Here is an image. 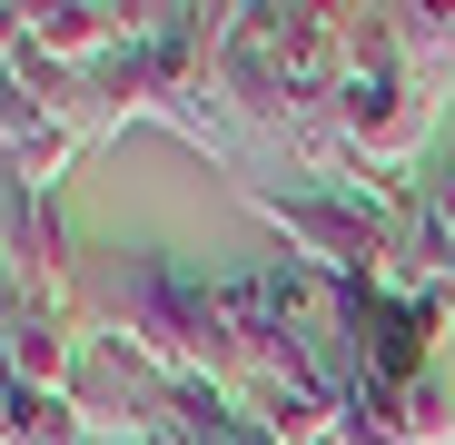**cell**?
<instances>
[{
	"label": "cell",
	"instance_id": "1",
	"mask_svg": "<svg viewBox=\"0 0 455 445\" xmlns=\"http://www.w3.org/2000/svg\"><path fill=\"white\" fill-rule=\"evenodd\" d=\"M80 337H90V258L60 228V198H11L0 218V386L69 396Z\"/></svg>",
	"mask_w": 455,
	"mask_h": 445
},
{
	"label": "cell",
	"instance_id": "2",
	"mask_svg": "<svg viewBox=\"0 0 455 445\" xmlns=\"http://www.w3.org/2000/svg\"><path fill=\"white\" fill-rule=\"evenodd\" d=\"M426 139H435V80L396 60L387 11H356L347 0V80H337V148L356 159V179L416 198L406 179L426 169Z\"/></svg>",
	"mask_w": 455,
	"mask_h": 445
},
{
	"label": "cell",
	"instance_id": "3",
	"mask_svg": "<svg viewBox=\"0 0 455 445\" xmlns=\"http://www.w3.org/2000/svg\"><path fill=\"white\" fill-rule=\"evenodd\" d=\"M238 198L297 248V267H317L337 287H406L416 198H396V188H277V179H248Z\"/></svg>",
	"mask_w": 455,
	"mask_h": 445
},
{
	"label": "cell",
	"instance_id": "4",
	"mask_svg": "<svg viewBox=\"0 0 455 445\" xmlns=\"http://www.w3.org/2000/svg\"><path fill=\"white\" fill-rule=\"evenodd\" d=\"M218 30L228 11H198V0H159L139 11V60H148V119L179 129L188 148L228 159L248 179V139H238V109H228V80H218Z\"/></svg>",
	"mask_w": 455,
	"mask_h": 445
},
{
	"label": "cell",
	"instance_id": "5",
	"mask_svg": "<svg viewBox=\"0 0 455 445\" xmlns=\"http://www.w3.org/2000/svg\"><path fill=\"white\" fill-rule=\"evenodd\" d=\"M445 287H356L347 297V337H356V377L366 386H416L445 366Z\"/></svg>",
	"mask_w": 455,
	"mask_h": 445
},
{
	"label": "cell",
	"instance_id": "6",
	"mask_svg": "<svg viewBox=\"0 0 455 445\" xmlns=\"http://www.w3.org/2000/svg\"><path fill=\"white\" fill-rule=\"evenodd\" d=\"M337 445H455V377L435 366V377L416 386H347L337 406Z\"/></svg>",
	"mask_w": 455,
	"mask_h": 445
},
{
	"label": "cell",
	"instance_id": "7",
	"mask_svg": "<svg viewBox=\"0 0 455 445\" xmlns=\"http://www.w3.org/2000/svg\"><path fill=\"white\" fill-rule=\"evenodd\" d=\"M0 159H11V188H20V198H60L69 159H80L69 119L20 80V69H0Z\"/></svg>",
	"mask_w": 455,
	"mask_h": 445
},
{
	"label": "cell",
	"instance_id": "8",
	"mask_svg": "<svg viewBox=\"0 0 455 445\" xmlns=\"http://www.w3.org/2000/svg\"><path fill=\"white\" fill-rule=\"evenodd\" d=\"M129 30H139L129 0H50V11H30V60H50V69H100V60L129 50Z\"/></svg>",
	"mask_w": 455,
	"mask_h": 445
},
{
	"label": "cell",
	"instance_id": "9",
	"mask_svg": "<svg viewBox=\"0 0 455 445\" xmlns=\"http://www.w3.org/2000/svg\"><path fill=\"white\" fill-rule=\"evenodd\" d=\"M387 30H396V60L416 69V80H445L455 69V0H396Z\"/></svg>",
	"mask_w": 455,
	"mask_h": 445
},
{
	"label": "cell",
	"instance_id": "10",
	"mask_svg": "<svg viewBox=\"0 0 455 445\" xmlns=\"http://www.w3.org/2000/svg\"><path fill=\"white\" fill-rule=\"evenodd\" d=\"M416 208L435 218V228H445V238H455V159H445V169H435V179L416 188Z\"/></svg>",
	"mask_w": 455,
	"mask_h": 445
},
{
	"label": "cell",
	"instance_id": "11",
	"mask_svg": "<svg viewBox=\"0 0 455 445\" xmlns=\"http://www.w3.org/2000/svg\"><path fill=\"white\" fill-rule=\"evenodd\" d=\"M20 50H30V11H20V0H0V69H20Z\"/></svg>",
	"mask_w": 455,
	"mask_h": 445
},
{
	"label": "cell",
	"instance_id": "12",
	"mask_svg": "<svg viewBox=\"0 0 455 445\" xmlns=\"http://www.w3.org/2000/svg\"><path fill=\"white\" fill-rule=\"evenodd\" d=\"M0 445H20V416H11V396H0Z\"/></svg>",
	"mask_w": 455,
	"mask_h": 445
}]
</instances>
